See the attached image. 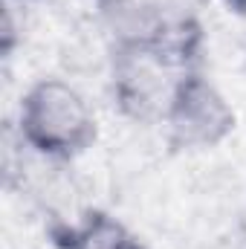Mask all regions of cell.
<instances>
[{"label":"cell","instance_id":"3957f363","mask_svg":"<svg viewBox=\"0 0 246 249\" xmlns=\"http://www.w3.org/2000/svg\"><path fill=\"white\" fill-rule=\"evenodd\" d=\"M168 67L154 53H119L113 50V99L122 113L133 119L159 116L165 110L174 78L165 81Z\"/></svg>","mask_w":246,"mask_h":249},{"label":"cell","instance_id":"277c9868","mask_svg":"<svg viewBox=\"0 0 246 249\" xmlns=\"http://www.w3.org/2000/svg\"><path fill=\"white\" fill-rule=\"evenodd\" d=\"M133 235L105 212H87L78 223H70L58 235L61 249H124Z\"/></svg>","mask_w":246,"mask_h":249},{"label":"cell","instance_id":"7a4b0ae2","mask_svg":"<svg viewBox=\"0 0 246 249\" xmlns=\"http://www.w3.org/2000/svg\"><path fill=\"white\" fill-rule=\"evenodd\" d=\"M162 124L177 151H211L235 133L238 113L206 72L185 70L174 78Z\"/></svg>","mask_w":246,"mask_h":249},{"label":"cell","instance_id":"52a82bcc","mask_svg":"<svg viewBox=\"0 0 246 249\" xmlns=\"http://www.w3.org/2000/svg\"><path fill=\"white\" fill-rule=\"evenodd\" d=\"M124 249H148V247H145V244H139V241L133 238V241H130V244H127V247H124Z\"/></svg>","mask_w":246,"mask_h":249},{"label":"cell","instance_id":"5b68a950","mask_svg":"<svg viewBox=\"0 0 246 249\" xmlns=\"http://www.w3.org/2000/svg\"><path fill=\"white\" fill-rule=\"evenodd\" d=\"M18 47V26H15V12H12V0H6V12H3V32H0V50L6 58H12Z\"/></svg>","mask_w":246,"mask_h":249},{"label":"cell","instance_id":"8992f818","mask_svg":"<svg viewBox=\"0 0 246 249\" xmlns=\"http://www.w3.org/2000/svg\"><path fill=\"white\" fill-rule=\"evenodd\" d=\"M232 12H241V15H246V0H223Z\"/></svg>","mask_w":246,"mask_h":249},{"label":"cell","instance_id":"6da1fadb","mask_svg":"<svg viewBox=\"0 0 246 249\" xmlns=\"http://www.w3.org/2000/svg\"><path fill=\"white\" fill-rule=\"evenodd\" d=\"M18 139L32 154L70 162L99 139V119L78 87L64 78H41L26 87L18 105Z\"/></svg>","mask_w":246,"mask_h":249},{"label":"cell","instance_id":"ba28073f","mask_svg":"<svg viewBox=\"0 0 246 249\" xmlns=\"http://www.w3.org/2000/svg\"><path fill=\"white\" fill-rule=\"evenodd\" d=\"M12 3H32V0H12Z\"/></svg>","mask_w":246,"mask_h":249}]
</instances>
